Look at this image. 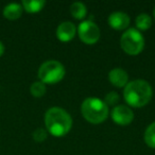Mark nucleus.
Listing matches in <instances>:
<instances>
[{"mask_svg":"<svg viewBox=\"0 0 155 155\" xmlns=\"http://www.w3.org/2000/svg\"><path fill=\"white\" fill-rule=\"evenodd\" d=\"M45 124L50 134L61 137L70 131L72 127V119L64 108L54 106L46 112Z\"/></svg>","mask_w":155,"mask_h":155,"instance_id":"nucleus-1","label":"nucleus"},{"mask_svg":"<svg viewBox=\"0 0 155 155\" xmlns=\"http://www.w3.org/2000/svg\"><path fill=\"white\" fill-rule=\"evenodd\" d=\"M152 93V87L149 82L144 80H134L125 85L123 97L131 106L141 107L151 100Z\"/></svg>","mask_w":155,"mask_h":155,"instance_id":"nucleus-2","label":"nucleus"},{"mask_svg":"<svg viewBox=\"0 0 155 155\" xmlns=\"http://www.w3.org/2000/svg\"><path fill=\"white\" fill-rule=\"evenodd\" d=\"M82 115L87 121L91 123H100L108 116V106L99 98L89 97L82 102Z\"/></svg>","mask_w":155,"mask_h":155,"instance_id":"nucleus-3","label":"nucleus"},{"mask_svg":"<svg viewBox=\"0 0 155 155\" xmlns=\"http://www.w3.org/2000/svg\"><path fill=\"white\" fill-rule=\"evenodd\" d=\"M65 75V67L61 62L50 60L43 63L38 69V78L44 84H53L61 81Z\"/></svg>","mask_w":155,"mask_h":155,"instance_id":"nucleus-4","label":"nucleus"},{"mask_svg":"<svg viewBox=\"0 0 155 155\" xmlns=\"http://www.w3.org/2000/svg\"><path fill=\"white\" fill-rule=\"evenodd\" d=\"M120 45L123 51L127 54L135 55L142 51L144 47V38L142 34L135 28H130L122 34Z\"/></svg>","mask_w":155,"mask_h":155,"instance_id":"nucleus-5","label":"nucleus"},{"mask_svg":"<svg viewBox=\"0 0 155 155\" xmlns=\"http://www.w3.org/2000/svg\"><path fill=\"white\" fill-rule=\"evenodd\" d=\"M80 39L85 44L93 45L97 43L100 37V29L93 20H84L78 27Z\"/></svg>","mask_w":155,"mask_h":155,"instance_id":"nucleus-6","label":"nucleus"},{"mask_svg":"<svg viewBox=\"0 0 155 155\" xmlns=\"http://www.w3.org/2000/svg\"><path fill=\"white\" fill-rule=\"evenodd\" d=\"M112 119L116 123L121 125H127L131 123L134 119V113L127 105H116L110 112Z\"/></svg>","mask_w":155,"mask_h":155,"instance_id":"nucleus-7","label":"nucleus"},{"mask_svg":"<svg viewBox=\"0 0 155 155\" xmlns=\"http://www.w3.org/2000/svg\"><path fill=\"white\" fill-rule=\"evenodd\" d=\"M77 28L71 21H64L58 25L56 29V36L62 41H69L74 37Z\"/></svg>","mask_w":155,"mask_h":155,"instance_id":"nucleus-8","label":"nucleus"},{"mask_svg":"<svg viewBox=\"0 0 155 155\" xmlns=\"http://www.w3.org/2000/svg\"><path fill=\"white\" fill-rule=\"evenodd\" d=\"M108 24H110V26L112 28L116 29V30H123V29L129 27L130 17L124 12L117 11L110 15V17H108Z\"/></svg>","mask_w":155,"mask_h":155,"instance_id":"nucleus-9","label":"nucleus"},{"mask_svg":"<svg viewBox=\"0 0 155 155\" xmlns=\"http://www.w3.org/2000/svg\"><path fill=\"white\" fill-rule=\"evenodd\" d=\"M108 79L110 83L117 87H125L129 81V74L122 68H114L108 73Z\"/></svg>","mask_w":155,"mask_h":155,"instance_id":"nucleus-10","label":"nucleus"},{"mask_svg":"<svg viewBox=\"0 0 155 155\" xmlns=\"http://www.w3.org/2000/svg\"><path fill=\"white\" fill-rule=\"evenodd\" d=\"M24 8L19 3H10V5H5L3 9V16L7 19L10 20H15L21 16Z\"/></svg>","mask_w":155,"mask_h":155,"instance_id":"nucleus-11","label":"nucleus"},{"mask_svg":"<svg viewBox=\"0 0 155 155\" xmlns=\"http://www.w3.org/2000/svg\"><path fill=\"white\" fill-rule=\"evenodd\" d=\"M46 2L44 0H24L21 3L24 10L29 13H36L44 8Z\"/></svg>","mask_w":155,"mask_h":155,"instance_id":"nucleus-12","label":"nucleus"},{"mask_svg":"<svg viewBox=\"0 0 155 155\" xmlns=\"http://www.w3.org/2000/svg\"><path fill=\"white\" fill-rule=\"evenodd\" d=\"M70 13L77 19H82L86 16L87 14V9L85 7V5L80 1H75L71 5L70 7Z\"/></svg>","mask_w":155,"mask_h":155,"instance_id":"nucleus-13","label":"nucleus"},{"mask_svg":"<svg viewBox=\"0 0 155 155\" xmlns=\"http://www.w3.org/2000/svg\"><path fill=\"white\" fill-rule=\"evenodd\" d=\"M136 26L140 30H148L152 26V18L149 14L142 13L136 17Z\"/></svg>","mask_w":155,"mask_h":155,"instance_id":"nucleus-14","label":"nucleus"},{"mask_svg":"<svg viewBox=\"0 0 155 155\" xmlns=\"http://www.w3.org/2000/svg\"><path fill=\"white\" fill-rule=\"evenodd\" d=\"M144 141L151 148H155V122L151 123L144 132Z\"/></svg>","mask_w":155,"mask_h":155,"instance_id":"nucleus-15","label":"nucleus"},{"mask_svg":"<svg viewBox=\"0 0 155 155\" xmlns=\"http://www.w3.org/2000/svg\"><path fill=\"white\" fill-rule=\"evenodd\" d=\"M30 93L32 94V96H34L36 98L43 97L46 93V84H44L41 81L34 82L30 87Z\"/></svg>","mask_w":155,"mask_h":155,"instance_id":"nucleus-16","label":"nucleus"},{"mask_svg":"<svg viewBox=\"0 0 155 155\" xmlns=\"http://www.w3.org/2000/svg\"><path fill=\"white\" fill-rule=\"evenodd\" d=\"M119 99H120V97H119L118 93H116V91H110L108 94H106L105 98H104V102H105L106 105L114 106L119 102Z\"/></svg>","mask_w":155,"mask_h":155,"instance_id":"nucleus-17","label":"nucleus"},{"mask_svg":"<svg viewBox=\"0 0 155 155\" xmlns=\"http://www.w3.org/2000/svg\"><path fill=\"white\" fill-rule=\"evenodd\" d=\"M46 138H47V133H46L45 130L41 129V127H38V129H36L33 132V139H34L35 141L41 142V141H44Z\"/></svg>","mask_w":155,"mask_h":155,"instance_id":"nucleus-18","label":"nucleus"},{"mask_svg":"<svg viewBox=\"0 0 155 155\" xmlns=\"http://www.w3.org/2000/svg\"><path fill=\"white\" fill-rule=\"evenodd\" d=\"M5 53V45H3L1 41H0V56Z\"/></svg>","mask_w":155,"mask_h":155,"instance_id":"nucleus-19","label":"nucleus"},{"mask_svg":"<svg viewBox=\"0 0 155 155\" xmlns=\"http://www.w3.org/2000/svg\"><path fill=\"white\" fill-rule=\"evenodd\" d=\"M153 16H154V18H155V8H154V11H153Z\"/></svg>","mask_w":155,"mask_h":155,"instance_id":"nucleus-20","label":"nucleus"}]
</instances>
